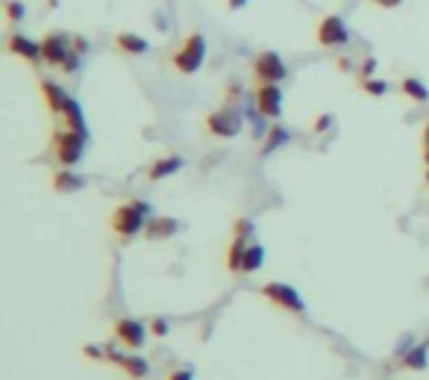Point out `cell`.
<instances>
[{"instance_id": "cell-1", "label": "cell", "mask_w": 429, "mask_h": 380, "mask_svg": "<svg viewBox=\"0 0 429 380\" xmlns=\"http://www.w3.org/2000/svg\"><path fill=\"white\" fill-rule=\"evenodd\" d=\"M147 221H150V204L136 198V201H124V204H118L115 209H112L109 227L118 239L130 242V239H136L138 233H145Z\"/></svg>"}, {"instance_id": "cell-2", "label": "cell", "mask_w": 429, "mask_h": 380, "mask_svg": "<svg viewBox=\"0 0 429 380\" xmlns=\"http://www.w3.org/2000/svg\"><path fill=\"white\" fill-rule=\"evenodd\" d=\"M203 62H206V38L200 30H191L180 41V48L170 53V65H174L177 74L189 77V74H197Z\"/></svg>"}, {"instance_id": "cell-3", "label": "cell", "mask_w": 429, "mask_h": 380, "mask_svg": "<svg viewBox=\"0 0 429 380\" xmlns=\"http://www.w3.org/2000/svg\"><path fill=\"white\" fill-rule=\"evenodd\" d=\"M85 139L77 130H68V127H62V130L53 133V153H56V162H59L62 168H74L82 153H85Z\"/></svg>"}, {"instance_id": "cell-4", "label": "cell", "mask_w": 429, "mask_h": 380, "mask_svg": "<svg viewBox=\"0 0 429 380\" xmlns=\"http://www.w3.org/2000/svg\"><path fill=\"white\" fill-rule=\"evenodd\" d=\"M285 62L277 50H262L253 56V77H256V86L262 83H282L285 80Z\"/></svg>"}, {"instance_id": "cell-5", "label": "cell", "mask_w": 429, "mask_h": 380, "mask_svg": "<svg viewBox=\"0 0 429 380\" xmlns=\"http://www.w3.org/2000/svg\"><path fill=\"white\" fill-rule=\"evenodd\" d=\"M314 38L321 48H344L350 41V30L341 15H323L314 27Z\"/></svg>"}, {"instance_id": "cell-6", "label": "cell", "mask_w": 429, "mask_h": 380, "mask_svg": "<svg viewBox=\"0 0 429 380\" xmlns=\"http://www.w3.org/2000/svg\"><path fill=\"white\" fill-rule=\"evenodd\" d=\"M206 133L218 139H233L241 133V115L233 106H221L206 115Z\"/></svg>"}, {"instance_id": "cell-7", "label": "cell", "mask_w": 429, "mask_h": 380, "mask_svg": "<svg viewBox=\"0 0 429 380\" xmlns=\"http://www.w3.org/2000/svg\"><path fill=\"white\" fill-rule=\"evenodd\" d=\"M262 295L270 304H277L279 309H289V313H306V304H303V298H300V292L294 286H289V283L270 280V283L262 286Z\"/></svg>"}, {"instance_id": "cell-8", "label": "cell", "mask_w": 429, "mask_h": 380, "mask_svg": "<svg viewBox=\"0 0 429 380\" xmlns=\"http://www.w3.org/2000/svg\"><path fill=\"white\" fill-rule=\"evenodd\" d=\"M253 106L259 112L262 118H279L282 115V89L279 83H262L256 86V94H253Z\"/></svg>"}, {"instance_id": "cell-9", "label": "cell", "mask_w": 429, "mask_h": 380, "mask_svg": "<svg viewBox=\"0 0 429 380\" xmlns=\"http://www.w3.org/2000/svg\"><path fill=\"white\" fill-rule=\"evenodd\" d=\"M71 53V36L65 33H48L41 38V62H48L53 68H62V62Z\"/></svg>"}, {"instance_id": "cell-10", "label": "cell", "mask_w": 429, "mask_h": 380, "mask_svg": "<svg viewBox=\"0 0 429 380\" xmlns=\"http://www.w3.org/2000/svg\"><path fill=\"white\" fill-rule=\"evenodd\" d=\"M112 333H115V342L126 345L130 351H138L141 345L147 342V330L136 318H118L115 325H112Z\"/></svg>"}, {"instance_id": "cell-11", "label": "cell", "mask_w": 429, "mask_h": 380, "mask_svg": "<svg viewBox=\"0 0 429 380\" xmlns=\"http://www.w3.org/2000/svg\"><path fill=\"white\" fill-rule=\"evenodd\" d=\"M38 92H41V101H45V106H48L50 115H62V109H65V104H68L71 94L59 86V83H53V80H48V77H38Z\"/></svg>"}, {"instance_id": "cell-12", "label": "cell", "mask_w": 429, "mask_h": 380, "mask_svg": "<svg viewBox=\"0 0 429 380\" xmlns=\"http://www.w3.org/2000/svg\"><path fill=\"white\" fill-rule=\"evenodd\" d=\"M6 50L12 56H21L24 62H38L41 59V41H33V38H27L24 33H12L6 38Z\"/></svg>"}, {"instance_id": "cell-13", "label": "cell", "mask_w": 429, "mask_h": 380, "mask_svg": "<svg viewBox=\"0 0 429 380\" xmlns=\"http://www.w3.org/2000/svg\"><path fill=\"white\" fill-rule=\"evenodd\" d=\"M182 230V224L180 218H170V216H156L147 221V227H145V239L147 242H162V239H170L174 233Z\"/></svg>"}, {"instance_id": "cell-14", "label": "cell", "mask_w": 429, "mask_h": 380, "mask_svg": "<svg viewBox=\"0 0 429 380\" xmlns=\"http://www.w3.org/2000/svg\"><path fill=\"white\" fill-rule=\"evenodd\" d=\"M85 186V180L80 174H74L71 168H59V171H53L50 177V189L56 195H71V192H80Z\"/></svg>"}, {"instance_id": "cell-15", "label": "cell", "mask_w": 429, "mask_h": 380, "mask_svg": "<svg viewBox=\"0 0 429 380\" xmlns=\"http://www.w3.org/2000/svg\"><path fill=\"white\" fill-rule=\"evenodd\" d=\"M62 127H68V130H77L82 136H89V127H85V115H82V109L77 104V97H68V104L62 109Z\"/></svg>"}, {"instance_id": "cell-16", "label": "cell", "mask_w": 429, "mask_h": 380, "mask_svg": "<svg viewBox=\"0 0 429 380\" xmlns=\"http://www.w3.org/2000/svg\"><path fill=\"white\" fill-rule=\"evenodd\" d=\"M115 48L124 53V56H141V53H147L150 50V45L141 36H136V33H115Z\"/></svg>"}, {"instance_id": "cell-17", "label": "cell", "mask_w": 429, "mask_h": 380, "mask_svg": "<svg viewBox=\"0 0 429 380\" xmlns=\"http://www.w3.org/2000/svg\"><path fill=\"white\" fill-rule=\"evenodd\" d=\"M185 162H182V157H162V160H156L153 165H150V180H165V177H170V174H177L180 168H182Z\"/></svg>"}, {"instance_id": "cell-18", "label": "cell", "mask_w": 429, "mask_h": 380, "mask_svg": "<svg viewBox=\"0 0 429 380\" xmlns=\"http://www.w3.org/2000/svg\"><path fill=\"white\" fill-rule=\"evenodd\" d=\"M247 248H250V239H238V236H233L230 251H226V269H230L233 274L241 272V260H245Z\"/></svg>"}, {"instance_id": "cell-19", "label": "cell", "mask_w": 429, "mask_h": 380, "mask_svg": "<svg viewBox=\"0 0 429 380\" xmlns=\"http://www.w3.org/2000/svg\"><path fill=\"white\" fill-rule=\"evenodd\" d=\"M262 262H265V248H262L259 242H250V248H247V253H245V260H241V272H238V274H253V272H259Z\"/></svg>"}, {"instance_id": "cell-20", "label": "cell", "mask_w": 429, "mask_h": 380, "mask_svg": "<svg viewBox=\"0 0 429 380\" xmlns=\"http://www.w3.org/2000/svg\"><path fill=\"white\" fill-rule=\"evenodd\" d=\"M289 130H285L282 124H270L268 127V139H265V145H262V157H268V153H274L277 148H282L285 142H289Z\"/></svg>"}, {"instance_id": "cell-21", "label": "cell", "mask_w": 429, "mask_h": 380, "mask_svg": "<svg viewBox=\"0 0 429 380\" xmlns=\"http://www.w3.org/2000/svg\"><path fill=\"white\" fill-rule=\"evenodd\" d=\"M400 92H403L406 97H412V101H418V104L429 101V89L423 86L418 77H403V80H400Z\"/></svg>"}, {"instance_id": "cell-22", "label": "cell", "mask_w": 429, "mask_h": 380, "mask_svg": "<svg viewBox=\"0 0 429 380\" xmlns=\"http://www.w3.org/2000/svg\"><path fill=\"white\" fill-rule=\"evenodd\" d=\"M400 365H406V369H412V372H423L426 369V342L423 345H414L409 354L403 357V363Z\"/></svg>"}, {"instance_id": "cell-23", "label": "cell", "mask_w": 429, "mask_h": 380, "mask_svg": "<svg viewBox=\"0 0 429 380\" xmlns=\"http://www.w3.org/2000/svg\"><path fill=\"white\" fill-rule=\"evenodd\" d=\"M121 369H124L126 374H130L133 380H141V377H145V374L150 372V365H147L145 360H141V357H124Z\"/></svg>"}, {"instance_id": "cell-24", "label": "cell", "mask_w": 429, "mask_h": 380, "mask_svg": "<svg viewBox=\"0 0 429 380\" xmlns=\"http://www.w3.org/2000/svg\"><path fill=\"white\" fill-rule=\"evenodd\" d=\"M233 236H238V239H250V242H256V227H253V221L250 218H235L233 221Z\"/></svg>"}, {"instance_id": "cell-25", "label": "cell", "mask_w": 429, "mask_h": 380, "mask_svg": "<svg viewBox=\"0 0 429 380\" xmlns=\"http://www.w3.org/2000/svg\"><path fill=\"white\" fill-rule=\"evenodd\" d=\"M359 86H362V92L374 94V97H382L385 92H388V83H385V80H374V77H368V80H359Z\"/></svg>"}, {"instance_id": "cell-26", "label": "cell", "mask_w": 429, "mask_h": 380, "mask_svg": "<svg viewBox=\"0 0 429 380\" xmlns=\"http://www.w3.org/2000/svg\"><path fill=\"white\" fill-rule=\"evenodd\" d=\"M80 59H82V53H77L74 48H71V53H68V59L62 62V68H59V71H62V74H74V71H77V68H80Z\"/></svg>"}, {"instance_id": "cell-27", "label": "cell", "mask_w": 429, "mask_h": 380, "mask_svg": "<svg viewBox=\"0 0 429 380\" xmlns=\"http://www.w3.org/2000/svg\"><path fill=\"white\" fill-rule=\"evenodd\" d=\"M6 18L12 24H18L24 18V3H18V0H9V3H6Z\"/></svg>"}, {"instance_id": "cell-28", "label": "cell", "mask_w": 429, "mask_h": 380, "mask_svg": "<svg viewBox=\"0 0 429 380\" xmlns=\"http://www.w3.org/2000/svg\"><path fill=\"white\" fill-rule=\"evenodd\" d=\"M82 354L89 357V360H106V351H103V348H97V345H85V348H82Z\"/></svg>"}, {"instance_id": "cell-29", "label": "cell", "mask_w": 429, "mask_h": 380, "mask_svg": "<svg viewBox=\"0 0 429 380\" xmlns=\"http://www.w3.org/2000/svg\"><path fill=\"white\" fill-rule=\"evenodd\" d=\"M150 330L156 333V336H165L170 328H168V321L165 318H153V325H150Z\"/></svg>"}, {"instance_id": "cell-30", "label": "cell", "mask_w": 429, "mask_h": 380, "mask_svg": "<svg viewBox=\"0 0 429 380\" xmlns=\"http://www.w3.org/2000/svg\"><path fill=\"white\" fill-rule=\"evenodd\" d=\"M421 142H423V162L429 168V124L423 127V139H421Z\"/></svg>"}, {"instance_id": "cell-31", "label": "cell", "mask_w": 429, "mask_h": 380, "mask_svg": "<svg viewBox=\"0 0 429 380\" xmlns=\"http://www.w3.org/2000/svg\"><path fill=\"white\" fill-rule=\"evenodd\" d=\"M168 380H194L191 377V372L189 369H177V372H170V377Z\"/></svg>"}, {"instance_id": "cell-32", "label": "cell", "mask_w": 429, "mask_h": 380, "mask_svg": "<svg viewBox=\"0 0 429 380\" xmlns=\"http://www.w3.org/2000/svg\"><path fill=\"white\" fill-rule=\"evenodd\" d=\"M370 3H377V6H382V9H397L403 0H370Z\"/></svg>"}, {"instance_id": "cell-33", "label": "cell", "mask_w": 429, "mask_h": 380, "mask_svg": "<svg viewBox=\"0 0 429 380\" xmlns=\"http://www.w3.org/2000/svg\"><path fill=\"white\" fill-rule=\"evenodd\" d=\"M247 6V0H226V9H241Z\"/></svg>"}, {"instance_id": "cell-34", "label": "cell", "mask_w": 429, "mask_h": 380, "mask_svg": "<svg viewBox=\"0 0 429 380\" xmlns=\"http://www.w3.org/2000/svg\"><path fill=\"white\" fill-rule=\"evenodd\" d=\"M423 180H426V186H429V168H426V174H423Z\"/></svg>"}]
</instances>
